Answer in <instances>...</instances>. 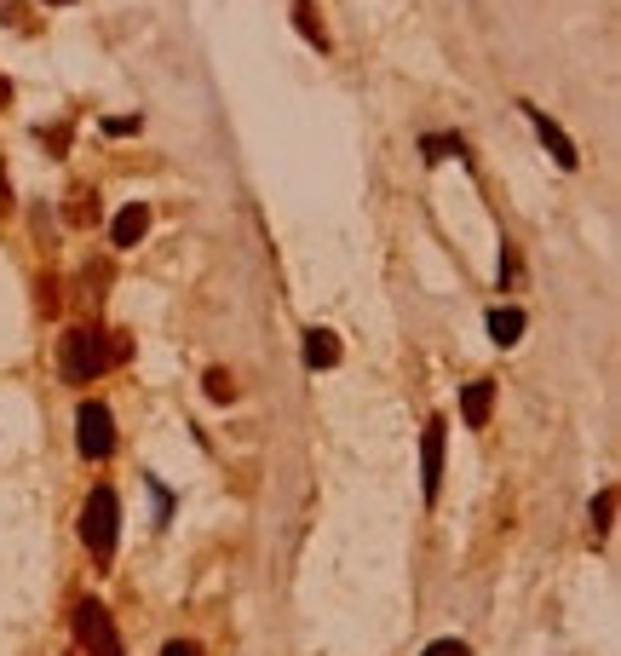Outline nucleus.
I'll return each mask as SVG.
<instances>
[{
	"label": "nucleus",
	"mask_w": 621,
	"mask_h": 656,
	"mask_svg": "<svg viewBox=\"0 0 621 656\" xmlns=\"http://www.w3.org/2000/svg\"><path fill=\"white\" fill-rule=\"evenodd\" d=\"M133 352L121 334H110V328H69L64 346H58V375L69 380V386H87V380H98L104 369H115L121 357Z\"/></svg>",
	"instance_id": "nucleus-1"
},
{
	"label": "nucleus",
	"mask_w": 621,
	"mask_h": 656,
	"mask_svg": "<svg viewBox=\"0 0 621 656\" xmlns=\"http://www.w3.org/2000/svg\"><path fill=\"white\" fill-rule=\"evenodd\" d=\"M81 541H87V553L98 559V570H110L115 541H121V495L110 484H98L87 495V507H81Z\"/></svg>",
	"instance_id": "nucleus-2"
},
{
	"label": "nucleus",
	"mask_w": 621,
	"mask_h": 656,
	"mask_svg": "<svg viewBox=\"0 0 621 656\" xmlns=\"http://www.w3.org/2000/svg\"><path fill=\"white\" fill-rule=\"evenodd\" d=\"M75 444H81L87 461H110V455H115V415H110V403L87 398L81 409H75Z\"/></svg>",
	"instance_id": "nucleus-3"
},
{
	"label": "nucleus",
	"mask_w": 621,
	"mask_h": 656,
	"mask_svg": "<svg viewBox=\"0 0 621 656\" xmlns=\"http://www.w3.org/2000/svg\"><path fill=\"white\" fill-rule=\"evenodd\" d=\"M75 645L87 656H121V633H115L110 610L98 605V599H81V605H75Z\"/></svg>",
	"instance_id": "nucleus-4"
},
{
	"label": "nucleus",
	"mask_w": 621,
	"mask_h": 656,
	"mask_svg": "<svg viewBox=\"0 0 621 656\" xmlns=\"http://www.w3.org/2000/svg\"><path fill=\"white\" fill-rule=\"evenodd\" d=\"M518 110L529 116V127H535V139L547 144V156H552V162H558V167H581V150H575V144H570V133H564V127H558V121H552L547 110H541V104L518 98Z\"/></svg>",
	"instance_id": "nucleus-5"
},
{
	"label": "nucleus",
	"mask_w": 621,
	"mask_h": 656,
	"mask_svg": "<svg viewBox=\"0 0 621 656\" xmlns=\"http://www.w3.org/2000/svg\"><path fill=\"white\" fill-rule=\"evenodd\" d=\"M443 438H449V421L432 415L426 438H420V490H426V501H437V490H443Z\"/></svg>",
	"instance_id": "nucleus-6"
},
{
	"label": "nucleus",
	"mask_w": 621,
	"mask_h": 656,
	"mask_svg": "<svg viewBox=\"0 0 621 656\" xmlns=\"http://www.w3.org/2000/svg\"><path fill=\"white\" fill-rule=\"evenodd\" d=\"M150 219H156L150 202H127V208L110 219V242H115V248H138V242L150 236Z\"/></svg>",
	"instance_id": "nucleus-7"
},
{
	"label": "nucleus",
	"mask_w": 621,
	"mask_h": 656,
	"mask_svg": "<svg viewBox=\"0 0 621 656\" xmlns=\"http://www.w3.org/2000/svg\"><path fill=\"white\" fill-rule=\"evenodd\" d=\"M288 18H294V29H299V41H305V47L334 52V41H328V24H322V12H317V0H294V6H288Z\"/></svg>",
	"instance_id": "nucleus-8"
},
{
	"label": "nucleus",
	"mask_w": 621,
	"mask_h": 656,
	"mask_svg": "<svg viewBox=\"0 0 621 656\" xmlns=\"http://www.w3.org/2000/svg\"><path fill=\"white\" fill-rule=\"evenodd\" d=\"M489 409H495V380H472V386L460 392V421L472 426V432H483V426H489Z\"/></svg>",
	"instance_id": "nucleus-9"
},
{
	"label": "nucleus",
	"mask_w": 621,
	"mask_h": 656,
	"mask_svg": "<svg viewBox=\"0 0 621 656\" xmlns=\"http://www.w3.org/2000/svg\"><path fill=\"white\" fill-rule=\"evenodd\" d=\"M340 334L334 328H305V363L311 369H340Z\"/></svg>",
	"instance_id": "nucleus-10"
},
{
	"label": "nucleus",
	"mask_w": 621,
	"mask_h": 656,
	"mask_svg": "<svg viewBox=\"0 0 621 656\" xmlns=\"http://www.w3.org/2000/svg\"><path fill=\"white\" fill-rule=\"evenodd\" d=\"M524 328H529V317L518 311V305L489 311V340H495V346H518V340H524Z\"/></svg>",
	"instance_id": "nucleus-11"
},
{
	"label": "nucleus",
	"mask_w": 621,
	"mask_h": 656,
	"mask_svg": "<svg viewBox=\"0 0 621 656\" xmlns=\"http://www.w3.org/2000/svg\"><path fill=\"white\" fill-rule=\"evenodd\" d=\"M420 156H426V162H449V156H466V139H460V133H420Z\"/></svg>",
	"instance_id": "nucleus-12"
},
{
	"label": "nucleus",
	"mask_w": 621,
	"mask_h": 656,
	"mask_svg": "<svg viewBox=\"0 0 621 656\" xmlns=\"http://www.w3.org/2000/svg\"><path fill=\"white\" fill-rule=\"evenodd\" d=\"M587 518H593V536H604L610 524H616V490L604 484V490L593 495V507H587Z\"/></svg>",
	"instance_id": "nucleus-13"
},
{
	"label": "nucleus",
	"mask_w": 621,
	"mask_h": 656,
	"mask_svg": "<svg viewBox=\"0 0 621 656\" xmlns=\"http://www.w3.org/2000/svg\"><path fill=\"white\" fill-rule=\"evenodd\" d=\"M207 398H213V403H230V398H236V380H230L225 369H207Z\"/></svg>",
	"instance_id": "nucleus-14"
},
{
	"label": "nucleus",
	"mask_w": 621,
	"mask_h": 656,
	"mask_svg": "<svg viewBox=\"0 0 621 656\" xmlns=\"http://www.w3.org/2000/svg\"><path fill=\"white\" fill-rule=\"evenodd\" d=\"M69 225H87L92 213H98V202H92V190H75V202H69Z\"/></svg>",
	"instance_id": "nucleus-15"
},
{
	"label": "nucleus",
	"mask_w": 621,
	"mask_h": 656,
	"mask_svg": "<svg viewBox=\"0 0 621 656\" xmlns=\"http://www.w3.org/2000/svg\"><path fill=\"white\" fill-rule=\"evenodd\" d=\"M495 277H501V288L518 282V254H512V242H501V265H495Z\"/></svg>",
	"instance_id": "nucleus-16"
},
{
	"label": "nucleus",
	"mask_w": 621,
	"mask_h": 656,
	"mask_svg": "<svg viewBox=\"0 0 621 656\" xmlns=\"http://www.w3.org/2000/svg\"><path fill=\"white\" fill-rule=\"evenodd\" d=\"M104 133H110V139H133L138 116H104Z\"/></svg>",
	"instance_id": "nucleus-17"
},
{
	"label": "nucleus",
	"mask_w": 621,
	"mask_h": 656,
	"mask_svg": "<svg viewBox=\"0 0 621 656\" xmlns=\"http://www.w3.org/2000/svg\"><path fill=\"white\" fill-rule=\"evenodd\" d=\"M426 656H472V645H466V639H432Z\"/></svg>",
	"instance_id": "nucleus-18"
},
{
	"label": "nucleus",
	"mask_w": 621,
	"mask_h": 656,
	"mask_svg": "<svg viewBox=\"0 0 621 656\" xmlns=\"http://www.w3.org/2000/svg\"><path fill=\"white\" fill-rule=\"evenodd\" d=\"M150 495H156V524H167V518H173V495L161 490L156 478H150Z\"/></svg>",
	"instance_id": "nucleus-19"
},
{
	"label": "nucleus",
	"mask_w": 621,
	"mask_h": 656,
	"mask_svg": "<svg viewBox=\"0 0 621 656\" xmlns=\"http://www.w3.org/2000/svg\"><path fill=\"white\" fill-rule=\"evenodd\" d=\"M35 139L52 144V156H64V150H69V127H46V133H35Z\"/></svg>",
	"instance_id": "nucleus-20"
},
{
	"label": "nucleus",
	"mask_w": 621,
	"mask_h": 656,
	"mask_svg": "<svg viewBox=\"0 0 621 656\" xmlns=\"http://www.w3.org/2000/svg\"><path fill=\"white\" fill-rule=\"evenodd\" d=\"M161 656H202V645H196V639H167Z\"/></svg>",
	"instance_id": "nucleus-21"
},
{
	"label": "nucleus",
	"mask_w": 621,
	"mask_h": 656,
	"mask_svg": "<svg viewBox=\"0 0 621 656\" xmlns=\"http://www.w3.org/2000/svg\"><path fill=\"white\" fill-rule=\"evenodd\" d=\"M12 208V185H6V167H0V213Z\"/></svg>",
	"instance_id": "nucleus-22"
},
{
	"label": "nucleus",
	"mask_w": 621,
	"mask_h": 656,
	"mask_svg": "<svg viewBox=\"0 0 621 656\" xmlns=\"http://www.w3.org/2000/svg\"><path fill=\"white\" fill-rule=\"evenodd\" d=\"M6 104H12V81H6V75H0V110H6Z\"/></svg>",
	"instance_id": "nucleus-23"
},
{
	"label": "nucleus",
	"mask_w": 621,
	"mask_h": 656,
	"mask_svg": "<svg viewBox=\"0 0 621 656\" xmlns=\"http://www.w3.org/2000/svg\"><path fill=\"white\" fill-rule=\"evenodd\" d=\"M41 6H75V0H41Z\"/></svg>",
	"instance_id": "nucleus-24"
}]
</instances>
